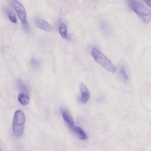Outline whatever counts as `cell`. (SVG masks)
Wrapping results in <instances>:
<instances>
[{
    "label": "cell",
    "mask_w": 151,
    "mask_h": 151,
    "mask_svg": "<svg viewBox=\"0 0 151 151\" xmlns=\"http://www.w3.org/2000/svg\"><path fill=\"white\" fill-rule=\"evenodd\" d=\"M36 25L40 28L46 31H50L52 29L51 25L46 21L41 19H37L35 21Z\"/></svg>",
    "instance_id": "52a82bcc"
},
{
    "label": "cell",
    "mask_w": 151,
    "mask_h": 151,
    "mask_svg": "<svg viewBox=\"0 0 151 151\" xmlns=\"http://www.w3.org/2000/svg\"><path fill=\"white\" fill-rule=\"evenodd\" d=\"M21 21L25 31L29 32V27L27 19L26 12L23 5L17 0H9Z\"/></svg>",
    "instance_id": "277c9868"
},
{
    "label": "cell",
    "mask_w": 151,
    "mask_h": 151,
    "mask_svg": "<svg viewBox=\"0 0 151 151\" xmlns=\"http://www.w3.org/2000/svg\"><path fill=\"white\" fill-rule=\"evenodd\" d=\"M25 122V116L23 111L20 109L16 111L14 114L12 124V130L16 136L20 137L22 135Z\"/></svg>",
    "instance_id": "3957f363"
},
{
    "label": "cell",
    "mask_w": 151,
    "mask_h": 151,
    "mask_svg": "<svg viewBox=\"0 0 151 151\" xmlns=\"http://www.w3.org/2000/svg\"><path fill=\"white\" fill-rule=\"evenodd\" d=\"M73 130L78 137L81 139L84 140L86 138L85 134L80 127H74Z\"/></svg>",
    "instance_id": "9c48e42d"
},
{
    "label": "cell",
    "mask_w": 151,
    "mask_h": 151,
    "mask_svg": "<svg viewBox=\"0 0 151 151\" xmlns=\"http://www.w3.org/2000/svg\"><path fill=\"white\" fill-rule=\"evenodd\" d=\"M81 93V101L83 104L86 103L89 100L90 96V93L86 86L83 84H82L80 87Z\"/></svg>",
    "instance_id": "5b68a950"
},
{
    "label": "cell",
    "mask_w": 151,
    "mask_h": 151,
    "mask_svg": "<svg viewBox=\"0 0 151 151\" xmlns=\"http://www.w3.org/2000/svg\"><path fill=\"white\" fill-rule=\"evenodd\" d=\"M6 12L10 20L13 23H16L17 22V18L14 12L9 9H7Z\"/></svg>",
    "instance_id": "8fae6325"
},
{
    "label": "cell",
    "mask_w": 151,
    "mask_h": 151,
    "mask_svg": "<svg viewBox=\"0 0 151 151\" xmlns=\"http://www.w3.org/2000/svg\"><path fill=\"white\" fill-rule=\"evenodd\" d=\"M18 100L20 103L23 105H27L29 102V98L28 95L23 93L18 96Z\"/></svg>",
    "instance_id": "ba28073f"
},
{
    "label": "cell",
    "mask_w": 151,
    "mask_h": 151,
    "mask_svg": "<svg viewBox=\"0 0 151 151\" xmlns=\"http://www.w3.org/2000/svg\"><path fill=\"white\" fill-rule=\"evenodd\" d=\"M91 55L95 61L105 69L110 72L114 73L116 68L111 60L96 48H93Z\"/></svg>",
    "instance_id": "7a4b0ae2"
},
{
    "label": "cell",
    "mask_w": 151,
    "mask_h": 151,
    "mask_svg": "<svg viewBox=\"0 0 151 151\" xmlns=\"http://www.w3.org/2000/svg\"><path fill=\"white\" fill-rule=\"evenodd\" d=\"M147 4V5L150 7H151V0H143Z\"/></svg>",
    "instance_id": "5bb4252c"
},
{
    "label": "cell",
    "mask_w": 151,
    "mask_h": 151,
    "mask_svg": "<svg viewBox=\"0 0 151 151\" xmlns=\"http://www.w3.org/2000/svg\"></svg>",
    "instance_id": "9a60e30c"
},
{
    "label": "cell",
    "mask_w": 151,
    "mask_h": 151,
    "mask_svg": "<svg viewBox=\"0 0 151 151\" xmlns=\"http://www.w3.org/2000/svg\"><path fill=\"white\" fill-rule=\"evenodd\" d=\"M62 113L64 121L70 129L73 130L74 127V123L72 117L66 110H62Z\"/></svg>",
    "instance_id": "8992f818"
},
{
    "label": "cell",
    "mask_w": 151,
    "mask_h": 151,
    "mask_svg": "<svg viewBox=\"0 0 151 151\" xmlns=\"http://www.w3.org/2000/svg\"><path fill=\"white\" fill-rule=\"evenodd\" d=\"M131 8L143 23L148 24L151 20V11L146 6L135 0H127Z\"/></svg>",
    "instance_id": "6da1fadb"
},
{
    "label": "cell",
    "mask_w": 151,
    "mask_h": 151,
    "mask_svg": "<svg viewBox=\"0 0 151 151\" xmlns=\"http://www.w3.org/2000/svg\"><path fill=\"white\" fill-rule=\"evenodd\" d=\"M120 73L124 81H127L128 79V76L124 68L122 67L119 70Z\"/></svg>",
    "instance_id": "4fadbf2b"
},
{
    "label": "cell",
    "mask_w": 151,
    "mask_h": 151,
    "mask_svg": "<svg viewBox=\"0 0 151 151\" xmlns=\"http://www.w3.org/2000/svg\"><path fill=\"white\" fill-rule=\"evenodd\" d=\"M30 64L35 69L38 68L40 65V63L39 61L34 58L31 60Z\"/></svg>",
    "instance_id": "7c38bea8"
},
{
    "label": "cell",
    "mask_w": 151,
    "mask_h": 151,
    "mask_svg": "<svg viewBox=\"0 0 151 151\" xmlns=\"http://www.w3.org/2000/svg\"><path fill=\"white\" fill-rule=\"evenodd\" d=\"M59 31L61 36L63 38H65L67 36V28L64 23H61L59 26Z\"/></svg>",
    "instance_id": "30bf717a"
}]
</instances>
